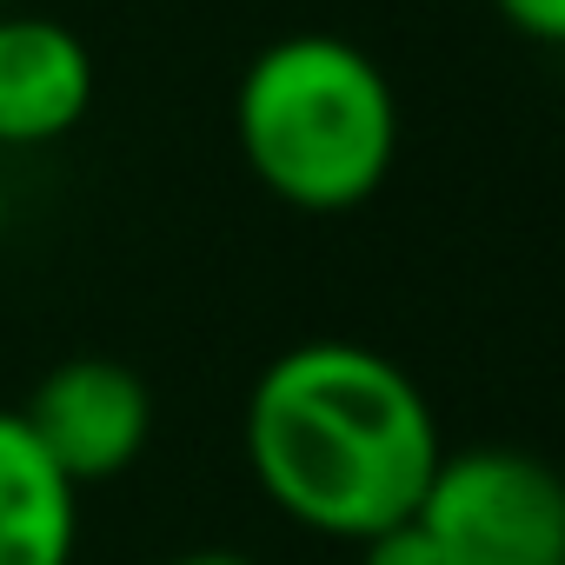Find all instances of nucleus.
I'll return each instance as SVG.
<instances>
[{"mask_svg":"<svg viewBox=\"0 0 565 565\" xmlns=\"http://www.w3.org/2000/svg\"><path fill=\"white\" fill-rule=\"evenodd\" d=\"M439 459L433 399L360 340H300L246 393V466L307 532L366 545L419 519Z\"/></svg>","mask_w":565,"mask_h":565,"instance_id":"f257e3e1","label":"nucleus"},{"mask_svg":"<svg viewBox=\"0 0 565 565\" xmlns=\"http://www.w3.org/2000/svg\"><path fill=\"white\" fill-rule=\"evenodd\" d=\"M253 180L300 213L366 206L399 153L386 67L340 34H287L253 54L233 100Z\"/></svg>","mask_w":565,"mask_h":565,"instance_id":"f03ea898","label":"nucleus"},{"mask_svg":"<svg viewBox=\"0 0 565 565\" xmlns=\"http://www.w3.org/2000/svg\"><path fill=\"white\" fill-rule=\"evenodd\" d=\"M419 525L459 565H565V472L519 446L446 452Z\"/></svg>","mask_w":565,"mask_h":565,"instance_id":"7ed1b4c3","label":"nucleus"},{"mask_svg":"<svg viewBox=\"0 0 565 565\" xmlns=\"http://www.w3.org/2000/svg\"><path fill=\"white\" fill-rule=\"evenodd\" d=\"M21 419H28L41 452L74 486H94V479L127 472L147 452V439H153V393L120 360H67V366H54L34 386Z\"/></svg>","mask_w":565,"mask_h":565,"instance_id":"20e7f679","label":"nucleus"},{"mask_svg":"<svg viewBox=\"0 0 565 565\" xmlns=\"http://www.w3.org/2000/svg\"><path fill=\"white\" fill-rule=\"evenodd\" d=\"M94 107V54L74 28L14 14L0 21V153L74 134Z\"/></svg>","mask_w":565,"mask_h":565,"instance_id":"39448f33","label":"nucleus"},{"mask_svg":"<svg viewBox=\"0 0 565 565\" xmlns=\"http://www.w3.org/2000/svg\"><path fill=\"white\" fill-rule=\"evenodd\" d=\"M81 486L41 452L21 413L0 406V565H74Z\"/></svg>","mask_w":565,"mask_h":565,"instance_id":"423d86ee","label":"nucleus"},{"mask_svg":"<svg viewBox=\"0 0 565 565\" xmlns=\"http://www.w3.org/2000/svg\"><path fill=\"white\" fill-rule=\"evenodd\" d=\"M360 565H459L419 519H406V525H393V532H380V539H366L360 545Z\"/></svg>","mask_w":565,"mask_h":565,"instance_id":"0eeeda50","label":"nucleus"},{"mask_svg":"<svg viewBox=\"0 0 565 565\" xmlns=\"http://www.w3.org/2000/svg\"><path fill=\"white\" fill-rule=\"evenodd\" d=\"M492 8L539 47H565V0H492Z\"/></svg>","mask_w":565,"mask_h":565,"instance_id":"6e6552de","label":"nucleus"},{"mask_svg":"<svg viewBox=\"0 0 565 565\" xmlns=\"http://www.w3.org/2000/svg\"><path fill=\"white\" fill-rule=\"evenodd\" d=\"M167 565H253L246 552H186V558H167Z\"/></svg>","mask_w":565,"mask_h":565,"instance_id":"1a4fd4ad","label":"nucleus"},{"mask_svg":"<svg viewBox=\"0 0 565 565\" xmlns=\"http://www.w3.org/2000/svg\"><path fill=\"white\" fill-rule=\"evenodd\" d=\"M0 233H8V173H0Z\"/></svg>","mask_w":565,"mask_h":565,"instance_id":"9d476101","label":"nucleus"}]
</instances>
